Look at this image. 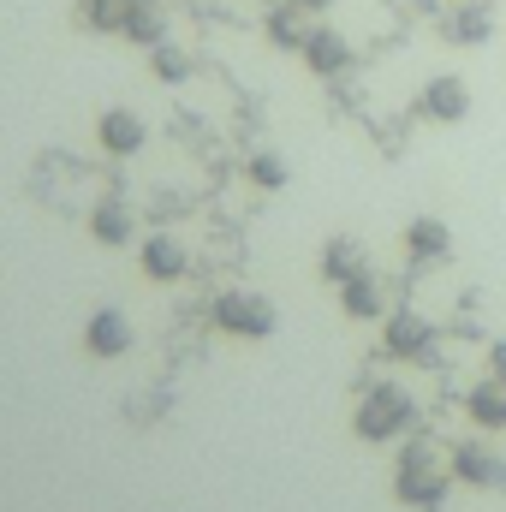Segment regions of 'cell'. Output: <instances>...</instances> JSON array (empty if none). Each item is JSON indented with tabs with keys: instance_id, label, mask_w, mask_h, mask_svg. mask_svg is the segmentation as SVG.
<instances>
[{
	"instance_id": "cell-1",
	"label": "cell",
	"mask_w": 506,
	"mask_h": 512,
	"mask_svg": "<svg viewBox=\"0 0 506 512\" xmlns=\"http://www.w3.org/2000/svg\"><path fill=\"white\" fill-rule=\"evenodd\" d=\"M215 322L227 334H239V340H262V334H274V304L262 292H227L215 304Z\"/></svg>"
},
{
	"instance_id": "cell-2",
	"label": "cell",
	"mask_w": 506,
	"mask_h": 512,
	"mask_svg": "<svg viewBox=\"0 0 506 512\" xmlns=\"http://www.w3.org/2000/svg\"><path fill=\"white\" fill-rule=\"evenodd\" d=\"M405 417H411L405 393H399V387H376V393L358 405V417H352V423H358V435H364V441H393V435L405 429Z\"/></svg>"
},
{
	"instance_id": "cell-3",
	"label": "cell",
	"mask_w": 506,
	"mask_h": 512,
	"mask_svg": "<svg viewBox=\"0 0 506 512\" xmlns=\"http://www.w3.org/2000/svg\"><path fill=\"white\" fill-rule=\"evenodd\" d=\"M417 114H423V120H435V126H459V120L471 114V84H465V78H453V72L429 78V84H423V96H417Z\"/></svg>"
},
{
	"instance_id": "cell-4",
	"label": "cell",
	"mask_w": 506,
	"mask_h": 512,
	"mask_svg": "<svg viewBox=\"0 0 506 512\" xmlns=\"http://www.w3.org/2000/svg\"><path fill=\"white\" fill-rule=\"evenodd\" d=\"M298 60H304L316 78H334V72H346V66H352V42H346L340 30H310V36H304V48H298Z\"/></svg>"
},
{
	"instance_id": "cell-5",
	"label": "cell",
	"mask_w": 506,
	"mask_h": 512,
	"mask_svg": "<svg viewBox=\"0 0 506 512\" xmlns=\"http://www.w3.org/2000/svg\"><path fill=\"white\" fill-rule=\"evenodd\" d=\"M96 131H102V149H108V155H137V149L149 143V126H143V114H131V108H108Z\"/></svg>"
},
{
	"instance_id": "cell-6",
	"label": "cell",
	"mask_w": 506,
	"mask_h": 512,
	"mask_svg": "<svg viewBox=\"0 0 506 512\" xmlns=\"http://www.w3.org/2000/svg\"><path fill=\"white\" fill-rule=\"evenodd\" d=\"M447 36H453L459 48H477V42L495 36V12H489L483 0H459V6L447 12Z\"/></svg>"
},
{
	"instance_id": "cell-7",
	"label": "cell",
	"mask_w": 506,
	"mask_h": 512,
	"mask_svg": "<svg viewBox=\"0 0 506 512\" xmlns=\"http://www.w3.org/2000/svg\"><path fill=\"white\" fill-rule=\"evenodd\" d=\"M441 489H447V477H441L429 459H399V501H423V507H435Z\"/></svg>"
},
{
	"instance_id": "cell-8",
	"label": "cell",
	"mask_w": 506,
	"mask_h": 512,
	"mask_svg": "<svg viewBox=\"0 0 506 512\" xmlns=\"http://www.w3.org/2000/svg\"><path fill=\"white\" fill-rule=\"evenodd\" d=\"M120 36L143 42V48L167 42V0H126V30Z\"/></svg>"
},
{
	"instance_id": "cell-9",
	"label": "cell",
	"mask_w": 506,
	"mask_h": 512,
	"mask_svg": "<svg viewBox=\"0 0 506 512\" xmlns=\"http://www.w3.org/2000/svg\"><path fill=\"white\" fill-rule=\"evenodd\" d=\"M84 346L96 352V358H120L131 346V322L120 310H102V316H90V328H84Z\"/></svg>"
},
{
	"instance_id": "cell-10",
	"label": "cell",
	"mask_w": 506,
	"mask_h": 512,
	"mask_svg": "<svg viewBox=\"0 0 506 512\" xmlns=\"http://www.w3.org/2000/svg\"><path fill=\"white\" fill-rule=\"evenodd\" d=\"M405 251L417 256V262H441V256L453 251V227L435 221V215H423V221L405 227Z\"/></svg>"
},
{
	"instance_id": "cell-11",
	"label": "cell",
	"mask_w": 506,
	"mask_h": 512,
	"mask_svg": "<svg viewBox=\"0 0 506 512\" xmlns=\"http://www.w3.org/2000/svg\"><path fill=\"white\" fill-rule=\"evenodd\" d=\"M185 262H191V256H185V245H179L173 233H155V239L143 245V268H149L155 280H173V274H185Z\"/></svg>"
},
{
	"instance_id": "cell-12",
	"label": "cell",
	"mask_w": 506,
	"mask_h": 512,
	"mask_svg": "<svg viewBox=\"0 0 506 512\" xmlns=\"http://www.w3.org/2000/svg\"><path fill=\"white\" fill-rule=\"evenodd\" d=\"M268 36H274L280 48H292V54H298V48H304V36H310V12H298L292 0H280V6L268 12Z\"/></svg>"
},
{
	"instance_id": "cell-13",
	"label": "cell",
	"mask_w": 506,
	"mask_h": 512,
	"mask_svg": "<svg viewBox=\"0 0 506 512\" xmlns=\"http://www.w3.org/2000/svg\"><path fill=\"white\" fill-rule=\"evenodd\" d=\"M90 233H96L102 245H126V239H131V209L120 203V197H102V203H96Z\"/></svg>"
},
{
	"instance_id": "cell-14",
	"label": "cell",
	"mask_w": 506,
	"mask_h": 512,
	"mask_svg": "<svg viewBox=\"0 0 506 512\" xmlns=\"http://www.w3.org/2000/svg\"><path fill=\"white\" fill-rule=\"evenodd\" d=\"M149 72H155L161 84H185V78H191V54H185L179 42H155V48H149Z\"/></svg>"
},
{
	"instance_id": "cell-15",
	"label": "cell",
	"mask_w": 506,
	"mask_h": 512,
	"mask_svg": "<svg viewBox=\"0 0 506 512\" xmlns=\"http://www.w3.org/2000/svg\"><path fill=\"white\" fill-rule=\"evenodd\" d=\"M78 18L102 36H120L126 30V0H78Z\"/></svg>"
},
{
	"instance_id": "cell-16",
	"label": "cell",
	"mask_w": 506,
	"mask_h": 512,
	"mask_svg": "<svg viewBox=\"0 0 506 512\" xmlns=\"http://www.w3.org/2000/svg\"><path fill=\"white\" fill-rule=\"evenodd\" d=\"M417 346H423V322H417V316H393V322H387V352L405 358V352H417Z\"/></svg>"
},
{
	"instance_id": "cell-17",
	"label": "cell",
	"mask_w": 506,
	"mask_h": 512,
	"mask_svg": "<svg viewBox=\"0 0 506 512\" xmlns=\"http://www.w3.org/2000/svg\"><path fill=\"white\" fill-rule=\"evenodd\" d=\"M358 262H364V256H358V245H352V239H334V245H328V256H322V268H328L334 280H352V274H358Z\"/></svg>"
},
{
	"instance_id": "cell-18",
	"label": "cell",
	"mask_w": 506,
	"mask_h": 512,
	"mask_svg": "<svg viewBox=\"0 0 506 512\" xmlns=\"http://www.w3.org/2000/svg\"><path fill=\"white\" fill-rule=\"evenodd\" d=\"M346 310H352V316H376L381 310L376 280H358V274H352V280H346Z\"/></svg>"
},
{
	"instance_id": "cell-19",
	"label": "cell",
	"mask_w": 506,
	"mask_h": 512,
	"mask_svg": "<svg viewBox=\"0 0 506 512\" xmlns=\"http://www.w3.org/2000/svg\"><path fill=\"white\" fill-rule=\"evenodd\" d=\"M251 179L256 185H268V191L286 185V161H280V149H256L251 155Z\"/></svg>"
},
{
	"instance_id": "cell-20",
	"label": "cell",
	"mask_w": 506,
	"mask_h": 512,
	"mask_svg": "<svg viewBox=\"0 0 506 512\" xmlns=\"http://www.w3.org/2000/svg\"><path fill=\"white\" fill-rule=\"evenodd\" d=\"M471 411H477L483 423H506V393H495V387H483V393L471 399Z\"/></svg>"
},
{
	"instance_id": "cell-21",
	"label": "cell",
	"mask_w": 506,
	"mask_h": 512,
	"mask_svg": "<svg viewBox=\"0 0 506 512\" xmlns=\"http://www.w3.org/2000/svg\"><path fill=\"white\" fill-rule=\"evenodd\" d=\"M292 6H298V12H310V18H316V12H328V6H334V0H292Z\"/></svg>"
},
{
	"instance_id": "cell-22",
	"label": "cell",
	"mask_w": 506,
	"mask_h": 512,
	"mask_svg": "<svg viewBox=\"0 0 506 512\" xmlns=\"http://www.w3.org/2000/svg\"><path fill=\"white\" fill-rule=\"evenodd\" d=\"M262 6H274V0H262Z\"/></svg>"
}]
</instances>
